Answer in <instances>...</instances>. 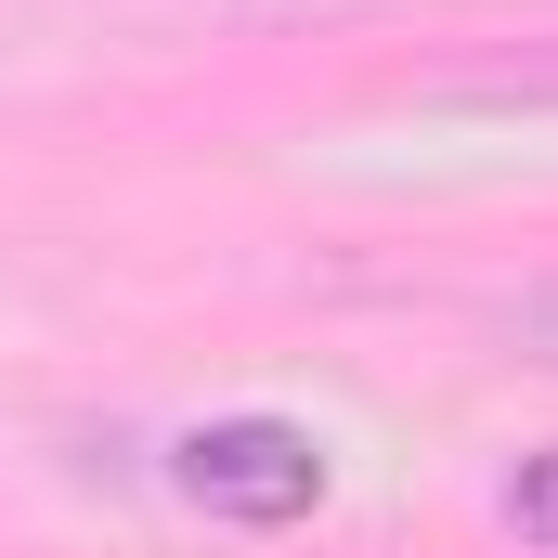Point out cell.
Returning a JSON list of instances; mask_svg holds the SVG:
<instances>
[{
    "label": "cell",
    "mask_w": 558,
    "mask_h": 558,
    "mask_svg": "<svg viewBox=\"0 0 558 558\" xmlns=\"http://www.w3.org/2000/svg\"><path fill=\"white\" fill-rule=\"evenodd\" d=\"M507 520H520L533 546H558V454H533V468L507 481Z\"/></svg>",
    "instance_id": "obj_2"
},
{
    "label": "cell",
    "mask_w": 558,
    "mask_h": 558,
    "mask_svg": "<svg viewBox=\"0 0 558 558\" xmlns=\"http://www.w3.org/2000/svg\"><path fill=\"white\" fill-rule=\"evenodd\" d=\"M169 481L195 494V507H221V520H299L312 494H325V454L274 416H234V428H195L182 454H169Z\"/></svg>",
    "instance_id": "obj_1"
},
{
    "label": "cell",
    "mask_w": 558,
    "mask_h": 558,
    "mask_svg": "<svg viewBox=\"0 0 558 558\" xmlns=\"http://www.w3.org/2000/svg\"><path fill=\"white\" fill-rule=\"evenodd\" d=\"M507 338H520L533 364H558V274H546V286H520V299H507Z\"/></svg>",
    "instance_id": "obj_3"
}]
</instances>
